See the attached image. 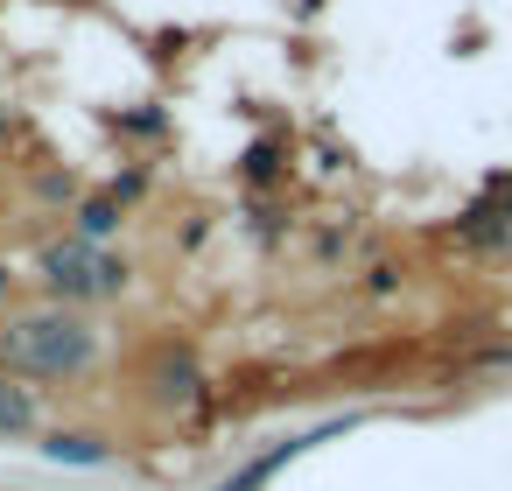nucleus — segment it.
Wrapping results in <instances>:
<instances>
[{
	"mask_svg": "<svg viewBox=\"0 0 512 491\" xmlns=\"http://www.w3.org/2000/svg\"><path fill=\"white\" fill-rule=\"evenodd\" d=\"M0 365L36 379H85L99 365V323L64 302H29L0 316Z\"/></svg>",
	"mask_w": 512,
	"mask_h": 491,
	"instance_id": "nucleus-1",
	"label": "nucleus"
},
{
	"mask_svg": "<svg viewBox=\"0 0 512 491\" xmlns=\"http://www.w3.org/2000/svg\"><path fill=\"white\" fill-rule=\"evenodd\" d=\"M36 281H43V302H64V309H92V302H120L134 288V267L127 253L113 246H92V239H50L36 253Z\"/></svg>",
	"mask_w": 512,
	"mask_h": 491,
	"instance_id": "nucleus-2",
	"label": "nucleus"
},
{
	"mask_svg": "<svg viewBox=\"0 0 512 491\" xmlns=\"http://www.w3.org/2000/svg\"><path fill=\"white\" fill-rule=\"evenodd\" d=\"M141 386H148V400L162 407V414H190L197 400H204V365H197V344H183V337H162L155 351H148V372H141Z\"/></svg>",
	"mask_w": 512,
	"mask_h": 491,
	"instance_id": "nucleus-3",
	"label": "nucleus"
},
{
	"mask_svg": "<svg viewBox=\"0 0 512 491\" xmlns=\"http://www.w3.org/2000/svg\"><path fill=\"white\" fill-rule=\"evenodd\" d=\"M456 239H463L470 253H491V260H505V253H512V176H491V183L463 204Z\"/></svg>",
	"mask_w": 512,
	"mask_h": 491,
	"instance_id": "nucleus-4",
	"label": "nucleus"
},
{
	"mask_svg": "<svg viewBox=\"0 0 512 491\" xmlns=\"http://www.w3.org/2000/svg\"><path fill=\"white\" fill-rule=\"evenodd\" d=\"M36 428H43V393H36L22 372L0 365V442H22V435H36Z\"/></svg>",
	"mask_w": 512,
	"mask_h": 491,
	"instance_id": "nucleus-5",
	"label": "nucleus"
},
{
	"mask_svg": "<svg viewBox=\"0 0 512 491\" xmlns=\"http://www.w3.org/2000/svg\"><path fill=\"white\" fill-rule=\"evenodd\" d=\"M43 456H50V463H85V470H99V463H113V442H106L99 428H50Z\"/></svg>",
	"mask_w": 512,
	"mask_h": 491,
	"instance_id": "nucleus-6",
	"label": "nucleus"
},
{
	"mask_svg": "<svg viewBox=\"0 0 512 491\" xmlns=\"http://www.w3.org/2000/svg\"><path fill=\"white\" fill-rule=\"evenodd\" d=\"M120 218H127V204H120L113 190H99V197H85V204H78V239L106 246V239L120 232Z\"/></svg>",
	"mask_w": 512,
	"mask_h": 491,
	"instance_id": "nucleus-7",
	"label": "nucleus"
},
{
	"mask_svg": "<svg viewBox=\"0 0 512 491\" xmlns=\"http://www.w3.org/2000/svg\"><path fill=\"white\" fill-rule=\"evenodd\" d=\"M295 449H302V442H281L274 456H260V463H246V470H239L232 484H218V491H253V484H267V477H274V470H281V463H288Z\"/></svg>",
	"mask_w": 512,
	"mask_h": 491,
	"instance_id": "nucleus-8",
	"label": "nucleus"
},
{
	"mask_svg": "<svg viewBox=\"0 0 512 491\" xmlns=\"http://www.w3.org/2000/svg\"><path fill=\"white\" fill-rule=\"evenodd\" d=\"M8 295H15V260L0 253V316H8Z\"/></svg>",
	"mask_w": 512,
	"mask_h": 491,
	"instance_id": "nucleus-9",
	"label": "nucleus"
}]
</instances>
